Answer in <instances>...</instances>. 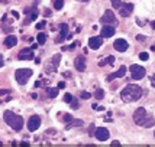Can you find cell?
I'll return each instance as SVG.
<instances>
[{
  "instance_id": "1",
  "label": "cell",
  "mask_w": 155,
  "mask_h": 147,
  "mask_svg": "<svg viewBox=\"0 0 155 147\" xmlns=\"http://www.w3.org/2000/svg\"><path fill=\"white\" fill-rule=\"evenodd\" d=\"M120 97L125 102H134V101L141 100L142 88L139 87V85H132V84H129V85H126V87L122 89Z\"/></svg>"
},
{
  "instance_id": "2",
  "label": "cell",
  "mask_w": 155,
  "mask_h": 147,
  "mask_svg": "<svg viewBox=\"0 0 155 147\" xmlns=\"http://www.w3.org/2000/svg\"><path fill=\"white\" fill-rule=\"evenodd\" d=\"M134 121H135L138 126H141V127H152L155 124V120H154V117L151 115V114L147 113V110L143 107L141 108H138L135 113H134Z\"/></svg>"
},
{
  "instance_id": "3",
  "label": "cell",
  "mask_w": 155,
  "mask_h": 147,
  "mask_svg": "<svg viewBox=\"0 0 155 147\" xmlns=\"http://www.w3.org/2000/svg\"><path fill=\"white\" fill-rule=\"evenodd\" d=\"M3 118H5L7 126L12 127L15 131H20L23 128V118L20 115H18V114H15L13 111H5Z\"/></svg>"
},
{
  "instance_id": "4",
  "label": "cell",
  "mask_w": 155,
  "mask_h": 147,
  "mask_svg": "<svg viewBox=\"0 0 155 147\" xmlns=\"http://www.w3.org/2000/svg\"><path fill=\"white\" fill-rule=\"evenodd\" d=\"M32 77V71L28 69V68H20L15 72V78L18 81V84L20 85H26V82L29 81V78Z\"/></svg>"
},
{
  "instance_id": "5",
  "label": "cell",
  "mask_w": 155,
  "mask_h": 147,
  "mask_svg": "<svg viewBox=\"0 0 155 147\" xmlns=\"http://www.w3.org/2000/svg\"><path fill=\"white\" fill-rule=\"evenodd\" d=\"M100 22L103 25H112V26H117V19L115 17V14H113V10H106L104 14L101 16Z\"/></svg>"
},
{
  "instance_id": "6",
  "label": "cell",
  "mask_w": 155,
  "mask_h": 147,
  "mask_svg": "<svg viewBox=\"0 0 155 147\" xmlns=\"http://www.w3.org/2000/svg\"><path fill=\"white\" fill-rule=\"evenodd\" d=\"M129 71H130V74H132V78L136 80V81L142 80V78L145 77V74H147L145 68L141 67V65H132V67L129 68Z\"/></svg>"
},
{
  "instance_id": "7",
  "label": "cell",
  "mask_w": 155,
  "mask_h": 147,
  "mask_svg": "<svg viewBox=\"0 0 155 147\" xmlns=\"http://www.w3.org/2000/svg\"><path fill=\"white\" fill-rule=\"evenodd\" d=\"M18 58L20 61H32L35 58V54H34V49L32 48H25V49H22L18 55Z\"/></svg>"
},
{
  "instance_id": "8",
  "label": "cell",
  "mask_w": 155,
  "mask_h": 147,
  "mask_svg": "<svg viewBox=\"0 0 155 147\" xmlns=\"http://www.w3.org/2000/svg\"><path fill=\"white\" fill-rule=\"evenodd\" d=\"M41 126V117L39 115H31V118L28 121V130L29 131H36Z\"/></svg>"
},
{
  "instance_id": "9",
  "label": "cell",
  "mask_w": 155,
  "mask_h": 147,
  "mask_svg": "<svg viewBox=\"0 0 155 147\" xmlns=\"http://www.w3.org/2000/svg\"><path fill=\"white\" fill-rule=\"evenodd\" d=\"M25 13L28 14L26 20H25V25H29L31 22H34V20H36V17H38V9L36 7H28V9H25Z\"/></svg>"
},
{
  "instance_id": "10",
  "label": "cell",
  "mask_w": 155,
  "mask_h": 147,
  "mask_svg": "<svg viewBox=\"0 0 155 147\" xmlns=\"http://www.w3.org/2000/svg\"><path fill=\"white\" fill-rule=\"evenodd\" d=\"M94 136L99 141H106V140H109V130L107 128H104V127L96 128Z\"/></svg>"
},
{
  "instance_id": "11",
  "label": "cell",
  "mask_w": 155,
  "mask_h": 147,
  "mask_svg": "<svg viewBox=\"0 0 155 147\" xmlns=\"http://www.w3.org/2000/svg\"><path fill=\"white\" fill-rule=\"evenodd\" d=\"M101 43H103V36H93V38H90L88 39V46L91 48L93 51H96V49H99V48L101 46Z\"/></svg>"
},
{
  "instance_id": "12",
  "label": "cell",
  "mask_w": 155,
  "mask_h": 147,
  "mask_svg": "<svg viewBox=\"0 0 155 147\" xmlns=\"http://www.w3.org/2000/svg\"><path fill=\"white\" fill-rule=\"evenodd\" d=\"M132 12H134V5H132V3L122 5L120 9H119V13H120V16H123V17H128V16H130V14H132Z\"/></svg>"
},
{
  "instance_id": "13",
  "label": "cell",
  "mask_w": 155,
  "mask_h": 147,
  "mask_svg": "<svg viewBox=\"0 0 155 147\" xmlns=\"http://www.w3.org/2000/svg\"><path fill=\"white\" fill-rule=\"evenodd\" d=\"M68 36V25H65V23H62L60 26V36L57 38V43H61V42H64L65 40V38Z\"/></svg>"
},
{
  "instance_id": "14",
  "label": "cell",
  "mask_w": 155,
  "mask_h": 147,
  "mask_svg": "<svg viewBox=\"0 0 155 147\" xmlns=\"http://www.w3.org/2000/svg\"><path fill=\"white\" fill-rule=\"evenodd\" d=\"M113 46H115L116 51H119V52H125V51L129 48V43L125 39H116L115 43H113Z\"/></svg>"
},
{
  "instance_id": "15",
  "label": "cell",
  "mask_w": 155,
  "mask_h": 147,
  "mask_svg": "<svg viewBox=\"0 0 155 147\" xmlns=\"http://www.w3.org/2000/svg\"><path fill=\"white\" fill-rule=\"evenodd\" d=\"M116 32V29L112 25H104V26L101 27V36L103 38H110V36H113Z\"/></svg>"
},
{
  "instance_id": "16",
  "label": "cell",
  "mask_w": 155,
  "mask_h": 147,
  "mask_svg": "<svg viewBox=\"0 0 155 147\" xmlns=\"http://www.w3.org/2000/svg\"><path fill=\"white\" fill-rule=\"evenodd\" d=\"M74 67L77 71H80L83 72L84 69H86V59H84V56H77L74 61Z\"/></svg>"
},
{
  "instance_id": "17",
  "label": "cell",
  "mask_w": 155,
  "mask_h": 147,
  "mask_svg": "<svg viewBox=\"0 0 155 147\" xmlns=\"http://www.w3.org/2000/svg\"><path fill=\"white\" fill-rule=\"evenodd\" d=\"M126 67L123 65V67H120L117 71H116L113 75H110V77H107V81H112V80H115V78H122V77H125V74H126Z\"/></svg>"
},
{
  "instance_id": "18",
  "label": "cell",
  "mask_w": 155,
  "mask_h": 147,
  "mask_svg": "<svg viewBox=\"0 0 155 147\" xmlns=\"http://www.w3.org/2000/svg\"><path fill=\"white\" fill-rule=\"evenodd\" d=\"M16 43H18V38H16V36H13V35H9V36H6V39H5V45H6L7 48L16 46Z\"/></svg>"
},
{
  "instance_id": "19",
  "label": "cell",
  "mask_w": 155,
  "mask_h": 147,
  "mask_svg": "<svg viewBox=\"0 0 155 147\" xmlns=\"http://www.w3.org/2000/svg\"><path fill=\"white\" fill-rule=\"evenodd\" d=\"M83 124H84V123H83V120H75V121L71 120L70 123H67V130H70V128H73V127H77V126H78V127H81Z\"/></svg>"
},
{
  "instance_id": "20",
  "label": "cell",
  "mask_w": 155,
  "mask_h": 147,
  "mask_svg": "<svg viewBox=\"0 0 155 147\" xmlns=\"http://www.w3.org/2000/svg\"><path fill=\"white\" fill-rule=\"evenodd\" d=\"M52 6H54L55 10H61L62 6H64V0H54L52 2Z\"/></svg>"
},
{
  "instance_id": "21",
  "label": "cell",
  "mask_w": 155,
  "mask_h": 147,
  "mask_svg": "<svg viewBox=\"0 0 155 147\" xmlns=\"http://www.w3.org/2000/svg\"><path fill=\"white\" fill-rule=\"evenodd\" d=\"M36 40H38V45H44L45 42H47V35L42 33L41 32L39 35H38V38H36Z\"/></svg>"
},
{
  "instance_id": "22",
  "label": "cell",
  "mask_w": 155,
  "mask_h": 147,
  "mask_svg": "<svg viewBox=\"0 0 155 147\" xmlns=\"http://www.w3.org/2000/svg\"><path fill=\"white\" fill-rule=\"evenodd\" d=\"M94 98H97V100H103V98H104V91L100 89V88H97L96 92H94Z\"/></svg>"
},
{
  "instance_id": "23",
  "label": "cell",
  "mask_w": 155,
  "mask_h": 147,
  "mask_svg": "<svg viewBox=\"0 0 155 147\" xmlns=\"http://www.w3.org/2000/svg\"><path fill=\"white\" fill-rule=\"evenodd\" d=\"M47 92H48V95H49L51 98H55V97L58 95V89H57V88H48Z\"/></svg>"
},
{
  "instance_id": "24",
  "label": "cell",
  "mask_w": 155,
  "mask_h": 147,
  "mask_svg": "<svg viewBox=\"0 0 155 147\" xmlns=\"http://www.w3.org/2000/svg\"><path fill=\"white\" fill-rule=\"evenodd\" d=\"M60 59H61V55L60 54H57L54 56V58H52V65H54V68L55 69H57V68H58V64H60Z\"/></svg>"
},
{
  "instance_id": "25",
  "label": "cell",
  "mask_w": 155,
  "mask_h": 147,
  "mask_svg": "<svg viewBox=\"0 0 155 147\" xmlns=\"http://www.w3.org/2000/svg\"><path fill=\"white\" fill-rule=\"evenodd\" d=\"M80 45V42H74L73 45H70V46H65V48H62V51H71V49H74V48H77Z\"/></svg>"
},
{
  "instance_id": "26",
  "label": "cell",
  "mask_w": 155,
  "mask_h": 147,
  "mask_svg": "<svg viewBox=\"0 0 155 147\" xmlns=\"http://www.w3.org/2000/svg\"><path fill=\"white\" fill-rule=\"evenodd\" d=\"M70 104H71V108H74V110H78V108H80V102L77 100H74V98H73V101H71Z\"/></svg>"
},
{
  "instance_id": "27",
  "label": "cell",
  "mask_w": 155,
  "mask_h": 147,
  "mask_svg": "<svg viewBox=\"0 0 155 147\" xmlns=\"http://www.w3.org/2000/svg\"><path fill=\"white\" fill-rule=\"evenodd\" d=\"M110 2L113 3V7H115V9H120V6L123 5L120 0H110Z\"/></svg>"
},
{
  "instance_id": "28",
  "label": "cell",
  "mask_w": 155,
  "mask_h": 147,
  "mask_svg": "<svg viewBox=\"0 0 155 147\" xmlns=\"http://www.w3.org/2000/svg\"><path fill=\"white\" fill-rule=\"evenodd\" d=\"M45 26H47V22H45V20H42V22H39V23H36V29H38V30H42Z\"/></svg>"
},
{
  "instance_id": "29",
  "label": "cell",
  "mask_w": 155,
  "mask_h": 147,
  "mask_svg": "<svg viewBox=\"0 0 155 147\" xmlns=\"http://www.w3.org/2000/svg\"><path fill=\"white\" fill-rule=\"evenodd\" d=\"M106 64H109V65H115V56H107V58H106Z\"/></svg>"
},
{
  "instance_id": "30",
  "label": "cell",
  "mask_w": 155,
  "mask_h": 147,
  "mask_svg": "<svg viewBox=\"0 0 155 147\" xmlns=\"http://www.w3.org/2000/svg\"><path fill=\"white\" fill-rule=\"evenodd\" d=\"M64 101L70 104V102L73 101V95H71V94H68V92H67V94H65V95H64Z\"/></svg>"
},
{
  "instance_id": "31",
  "label": "cell",
  "mask_w": 155,
  "mask_h": 147,
  "mask_svg": "<svg viewBox=\"0 0 155 147\" xmlns=\"http://www.w3.org/2000/svg\"><path fill=\"white\" fill-rule=\"evenodd\" d=\"M148 58H149V55L147 52H141L139 54V59L141 61H148Z\"/></svg>"
},
{
  "instance_id": "32",
  "label": "cell",
  "mask_w": 155,
  "mask_h": 147,
  "mask_svg": "<svg viewBox=\"0 0 155 147\" xmlns=\"http://www.w3.org/2000/svg\"><path fill=\"white\" fill-rule=\"evenodd\" d=\"M90 97H91L90 92H86V91H83V92H81V98H83V100H88Z\"/></svg>"
},
{
  "instance_id": "33",
  "label": "cell",
  "mask_w": 155,
  "mask_h": 147,
  "mask_svg": "<svg viewBox=\"0 0 155 147\" xmlns=\"http://www.w3.org/2000/svg\"><path fill=\"white\" fill-rule=\"evenodd\" d=\"M73 120V117H71V115H70V114H65V115H64V123H70V121Z\"/></svg>"
},
{
  "instance_id": "34",
  "label": "cell",
  "mask_w": 155,
  "mask_h": 147,
  "mask_svg": "<svg viewBox=\"0 0 155 147\" xmlns=\"http://www.w3.org/2000/svg\"><path fill=\"white\" fill-rule=\"evenodd\" d=\"M93 130H94V126L91 124V126H90V128H88V134H90V136H93V134H94V131H93Z\"/></svg>"
},
{
  "instance_id": "35",
  "label": "cell",
  "mask_w": 155,
  "mask_h": 147,
  "mask_svg": "<svg viewBox=\"0 0 155 147\" xmlns=\"http://www.w3.org/2000/svg\"><path fill=\"white\" fill-rule=\"evenodd\" d=\"M9 94V89H0V95H7Z\"/></svg>"
},
{
  "instance_id": "36",
  "label": "cell",
  "mask_w": 155,
  "mask_h": 147,
  "mask_svg": "<svg viewBox=\"0 0 155 147\" xmlns=\"http://www.w3.org/2000/svg\"><path fill=\"white\" fill-rule=\"evenodd\" d=\"M12 14H13L15 17H16V19H19V17H20V16H19V13H18V12H15V10H13V12H12Z\"/></svg>"
},
{
  "instance_id": "37",
  "label": "cell",
  "mask_w": 155,
  "mask_h": 147,
  "mask_svg": "<svg viewBox=\"0 0 155 147\" xmlns=\"http://www.w3.org/2000/svg\"><path fill=\"white\" fill-rule=\"evenodd\" d=\"M104 65H106V61H100L99 62V67H104Z\"/></svg>"
},
{
  "instance_id": "38",
  "label": "cell",
  "mask_w": 155,
  "mask_h": 147,
  "mask_svg": "<svg viewBox=\"0 0 155 147\" xmlns=\"http://www.w3.org/2000/svg\"><path fill=\"white\" fill-rule=\"evenodd\" d=\"M136 39H138V40H143V39H145V38H143L142 35H138V36H136Z\"/></svg>"
},
{
  "instance_id": "39",
  "label": "cell",
  "mask_w": 155,
  "mask_h": 147,
  "mask_svg": "<svg viewBox=\"0 0 155 147\" xmlns=\"http://www.w3.org/2000/svg\"><path fill=\"white\" fill-rule=\"evenodd\" d=\"M65 87V82H60V84H58V88H64Z\"/></svg>"
},
{
  "instance_id": "40",
  "label": "cell",
  "mask_w": 155,
  "mask_h": 147,
  "mask_svg": "<svg viewBox=\"0 0 155 147\" xmlns=\"http://www.w3.org/2000/svg\"><path fill=\"white\" fill-rule=\"evenodd\" d=\"M20 146H23V147H28V146H29V143H26V141H23V143H20Z\"/></svg>"
},
{
  "instance_id": "41",
  "label": "cell",
  "mask_w": 155,
  "mask_h": 147,
  "mask_svg": "<svg viewBox=\"0 0 155 147\" xmlns=\"http://www.w3.org/2000/svg\"><path fill=\"white\" fill-rule=\"evenodd\" d=\"M112 146H120V143H119V141H113V143H112Z\"/></svg>"
},
{
  "instance_id": "42",
  "label": "cell",
  "mask_w": 155,
  "mask_h": 147,
  "mask_svg": "<svg viewBox=\"0 0 155 147\" xmlns=\"http://www.w3.org/2000/svg\"><path fill=\"white\" fill-rule=\"evenodd\" d=\"M3 65H5V62H3V58H2V56H0V68L3 67Z\"/></svg>"
},
{
  "instance_id": "43",
  "label": "cell",
  "mask_w": 155,
  "mask_h": 147,
  "mask_svg": "<svg viewBox=\"0 0 155 147\" xmlns=\"http://www.w3.org/2000/svg\"><path fill=\"white\" fill-rule=\"evenodd\" d=\"M151 81H152V85H154V87H155V74H154V75H152V80H151Z\"/></svg>"
},
{
  "instance_id": "44",
  "label": "cell",
  "mask_w": 155,
  "mask_h": 147,
  "mask_svg": "<svg viewBox=\"0 0 155 147\" xmlns=\"http://www.w3.org/2000/svg\"><path fill=\"white\" fill-rule=\"evenodd\" d=\"M151 27H152V29H155V20H152V22H151Z\"/></svg>"
},
{
  "instance_id": "45",
  "label": "cell",
  "mask_w": 155,
  "mask_h": 147,
  "mask_svg": "<svg viewBox=\"0 0 155 147\" xmlns=\"http://www.w3.org/2000/svg\"><path fill=\"white\" fill-rule=\"evenodd\" d=\"M48 133H49V134H54V133H55V130H52V128H49V130H48Z\"/></svg>"
},
{
  "instance_id": "46",
  "label": "cell",
  "mask_w": 155,
  "mask_h": 147,
  "mask_svg": "<svg viewBox=\"0 0 155 147\" xmlns=\"http://www.w3.org/2000/svg\"><path fill=\"white\" fill-rule=\"evenodd\" d=\"M0 2H2L3 5H6V3H7V0H0Z\"/></svg>"
},
{
  "instance_id": "47",
  "label": "cell",
  "mask_w": 155,
  "mask_h": 147,
  "mask_svg": "<svg viewBox=\"0 0 155 147\" xmlns=\"http://www.w3.org/2000/svg\"><path fill=\"white\" fill-rule=\"evenodd\" d=\"M151 51H155V45H154V46H152V48H151Z\"/></svg>"
},
{
  "instance_id": "48",
  "label": "cell",
  "mask_w": 155,
  "mask_h": 147,
  "mask_svg": "<svg viewBox=\"0 0 155 147\" xmlns=\"http://www.w3.org/2000/svg\"><path fill=\"white\" fill-rule=\"evenodd\" d=\"M81 2H88V0H81Z\"/></svg>"
},
{
  "instance_id": "49",
  "label": "cell",
  "mask_w": 155,
  "mask_h": 147,
  "mask_svg": "<svg viewBox=\"0 0 155 147\" xmlns=\"http://www.w3.org/2000/svg\"><path fill=\"white\" fill-rule=\"evenodd\" d=\"M154 137H155V131H154Z\"/></svg>"
}]
</instances>
